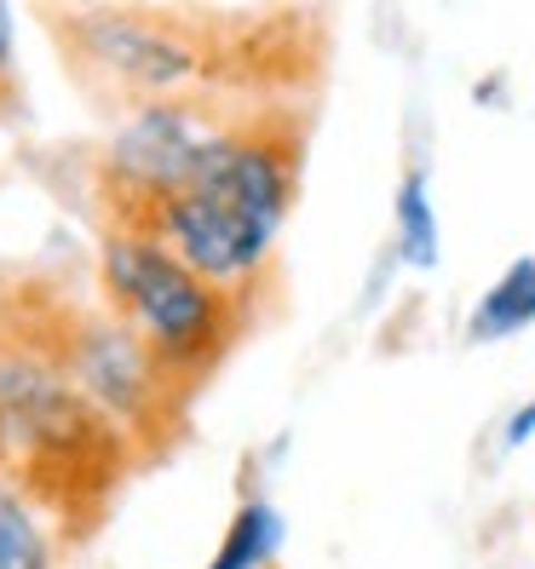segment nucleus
I'll return each instance as SVG.
<instances>
[{
  "label": "nucleus",
  "instance_id": "nucleus-1",
  "mask_svg": "<svg viewBox=\"0 0 535 569\" xmlns=\"http://www.w3.org/2000/svg\"><path fill=\"white\" fill-rule=\"evenodd\" d=\"M58 76L121 121L174 98H306L328 76L317 7H214V0H29Z\"/></svg>",
  "mask_w": 535,
  "mask_h": 569
},
{
  "label": "nucleus",
  "instance_id": "nucleus-2",
  "mask_svg": "<svg viewBox=\"0 0 535 569\" xmlns=\"http://www.w3.org/2000/svg\"><path fill=\"white\" fill-rule=\"evenodd\" d=\"M306 98L237 104L225 110L214 139L196 150L185 173L116 230L174 248L202 277L259 299L277 271V242L294 219L299 184H306Z\"/></svg>",
  "mask_w": 535,
  "mask_h": 569
},
{
  "label": "nucleus",
  "instance_id": "nucleus-3",
  "mask_svg": "<svg viewBox=\"0 0 535 569\" xmlns=\"http://www.w3.org/2000/svg\"><path fill=\"white\" fill-rule=\"evenodd\" d=\"M0 346L87 391L132 438L139 460H161L185 438L190 397L161 375L98 288H76L41 264H0Z\"/></svg>",
  "mask_w": 535,
  "mask_h": 569
},
{
  "label": "nucleus",
  "instance_id": "nucleus-4",
  "mask_svg": "<svg viewBox=\"0 0 535 569\" xmlns=\"http://www.w3.org/2000/svg\"><path fill=\"white\" fill-rule=\"evenodd\" d=\"M139 466L132 438L87 391L0 346V483L41 507L63 547H81L110 523Z\"/></svg>",
  "mask_w": 535,
  "mask_h": 569
},
{
  "label": "nucleus",
  "instance_id": "nucleus-5",
  "mask_svg": "<svg viewBox=\"0 0 535 569\" xmlns=\"http://www.w3.org/2000/svg\"><path fill=\"white\" fill-rule=\"evenodd\" d=\"M92 288L190 403L230 362V351L248 340L254 306H259L254 293L225 288L196 271L190 259H179L174 248L150 237H127V230H98Z\"/></svg>",
  "mask_w": 535,
  "mask_h": 569
},
{
  "label": "nucleus",
  "instance_id": "nucleus-6",
  "mask_svg": "<svg viewBox=\"0 0 535 569\" xmlns=\"http://www.w3.org/2000/svg\"><path fill=\"white\" fill-rule=\"evenodd\" d=\"M524 328H535V253L513 259L507 271L478 293V306L466 311V340L473 346L513 340Z\"/></svg>",
  "mask_w": 535,
  "mask_h": 569
},
{
  "label": "nucleus",
  "instance_id": "nucleus-7",
  "mask_svg": "<svg viewBox=\"0 0 535 569\" xmlns=\"http://www.w3.org/2000/svg\"><path fill=\"white\" fill-rule=\"evenodd\" d=\"M392 248L409 271H432L444 253V224L438 208H432V190H426V167H404L392 190Z\"/></svg>",
  "mask_w": 535,
  "mask_h": 569
},
{
  "label": "nucleus",
  "instance_id": "nucleus-8",
  "mask_svg": "<svg viewBox=\"0 0 535 569\" xmlns=\"http://www.w3.org/2000/svg\"><path fill=\"white\" fill-rule=\"evenodd\" d=\"M0 569H58V529L7 483H0Z\"/></svg>",
  "mask_w": 535,
  "mask_h": 569
},
{
  "label": "nucleus",
  "instance_id": "nucleus-9",
  "mask_svg": "<svg viewBox=\"0 0 535 569\" xmlns=\"http://www.w3.org/2000/svg\"><path fill=\"white\" fill-rule=\"evenodd\" d=\"M283 547V518L271 500H242L237 512H230L219 547L208 558V569H265Z\"/></svg>",
  "mask_w": 535,
  "mask_h": 569
},
{
  "label": "nucleus",
  "instance_id": "nucleus-10",
  "mask_svg": "<svg viewBox=\"0 0 535 569\" xmlns=\"http://www.w3.org/2000/svg\"><path fill=\"white\" fill-rule=\"evenodd\" d=\"M23 116V70H18V36H12V12L0 0V121Z\"/></svg>",
  "mask_w": 535,
  "mask_h": 569
},
{
  "label": "nucleus",
  "instance_id": "nucleus-11",
  "mask_svg": "<svg viewBox=\"0 0 535 569\" xmlns=\"http://www.w3.org/2000/svg\"><path fill=\"white\" fill-rule=\"evenodd\" d=\"M529 438H535V397H529V403H518V409H513L507 431H501V449L513 455V449H524Z\"/></svg>",
  "mask_w": 535,
  "mask_h": 569
}]
</instances>
